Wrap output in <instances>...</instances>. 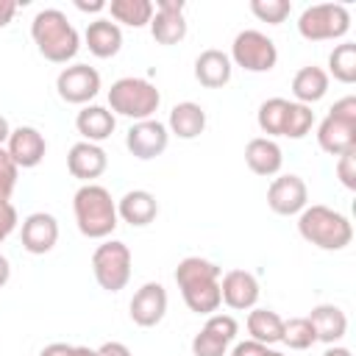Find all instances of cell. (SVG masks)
Returning a JSON list of instances; mask_svg holds the SVG:
<instances>
[{"instance_id": "1", "label": "cell", "mask_w": 356, "mask_h": 356, "mask_svg": "<svg viewBox=\"0 0 356 356\" xmlns=\"http://www.w3.org/2000/svg\"><path fill=\"white\" fill-rule=\"evenodd\" d=\"M220 275L222 270L203 259V256H186L175 267V284L181 289V298L189 312L195 314H214L222 303L220 298Z\"/></svg>"}, {"instance_id": "2", "label": "cell", "mask_w": 356, "mask_h": 356, "mask_svg": "<svg viewBox=\"0 0 356 356\" xmlns=\"http://www.w3.org/2000/svg\"><path fill=\"white\" fill-rule=\"evenodd\" d=\"M31 36H33L36 50L53 64H67L81 50V36L61 8L36 11V17L31 22Z\"/></svg>"}, {"instance_id": "3", "label": "cell", "mask_w": 356, "mask_h": 356, "mask_svg": "<svg viewBox=\"0 0 356 356\" xmlns=\"http://www.w3.org/2000/svg\"><path fill=\"white\" fill-rule=\"evenodd\" d=\"M72 214H75L78 231L86 239H106L120 225L117 203L111 192L100 184H83L72 195Z\"/></svg>"}, {"instance_id": "4", "label": "cell", "mask_w": 356, "mask_h": 356, "mask_svg": "<svg viewBox=\"0 0 356 356\" xmlns=\"http://www.w3.org/2000/svg\"><path fill=\"white\" fill-rule=\"evenodd\" d=\"M298 234L320 250H342L353 239V225L342 211L314 203L298 214Z\"/></svg>"}, {"instance_id": "5", "label": "cell", "mask_w": 356, "mask_h": 356, "mask_svg": "<svg viewBox=\"0 0 356 356\" xmlns=\"http://www.w3.org/2000/svg\"><path fill=\"white\" fill-rule=\"evenodd\" d=\"M161 106V92L147 81L136 75L117 78L108 89V111L117 117H128L134 122L139 120H153V114Z\"/></svg>"}, {"instance_id": "6", "label": "cell", "mask_w": 356, "mask_h": 356, "mask_svg": "<svg viewBox=\"0 0 356 356\" xmlns=\"http://www.w3.org/2000/svg\"><path fill=\"white\" fill-rule=\"evenodd\" d=\"M348 31H350V11L342 3L306 6L298 17V33L309 42L342 39Z\"/></svg>"}, {"instance_id": "7", "label": "cell", "mask_w": 356, "mask_h": 356, "mask_svg": "<svg viewBox=\"0 0 356 356\" xmlns=\"http://www.w3.org/2000/svg\"><path fill=\"white\" fill-rule=\"evenodd\" d=\"M92 273L100 289L120 292L131 281V248L120 239H106L92 253Z\"/></svg>"}, {"instance_id": "8", "label": "cell", "mask_w": 356, "mask_h": 356, "mask_svg": "<svg viewBox=\"0 0 356 356\" xmlns=\"http://www.w3.org/2000/svg\"><path fill=\"white\" fill-rule=\"evenodd\" d=\"M228 58H231V64L242 67L245 72H270L278 61V47L267 33H261L256 28H245L234 36Z\"/></svg>"}, {"instance_id": "9", "label": "cell", "mask_w": 356, "mask_h": 356, "mask_svg": "<svg viewBox=\"0 0 356 356\" xmlns=\"http://www.w3.org/2000/svg\"><path fill=\"white\" fill-rule=\"evenodd\" d=\"M56 89H58V97L64 103L83 106V103L97 97V92H100V72L95 67H89V64H70V67H64L58 72Z\"/></svg>"}, {"instance_id": "10", "label": "cell", "mask_w": 356, "mask_h": 356, "mask_svg": "<svg viewBox=\"0 0 356 356\" xmlns=\"http://www.w3.org/2000/svg\"><path fill=\"white\" fill-rule=\"evenodd\" d=\"M167 145H170V131L159 120H139L125 134V147L139 161H150V159L161 156L167 150Z\"/></svg>"}, {"instance_id": "11", "label": "cell", "mask_w": 356, "mask_h": 356, "mask_svg": "<svg viewBox=\"0 0 356 356\" xmlns=\"http://www.w3.org/2000/svg\"><path fill=\"white\" fill-rule=\"evenodd\" d=\"M267 206H270L275 214H281V217L300 214V211L309 206L306 181H303L300 175H295V172L273 178V184L267 186Z\"/></svg>"}, {"instance_id": "12", "label": "cell", "mask_w": 356, "mask_h": 356, "mask_svg": "<svg viewBox=\"0 0 356 356\" xmlns=\"http://www.w3.org/2000/svg\"><path fill=\"white\" fill-rule=\"evenodd\" d=\"M6 150H8V156L14 159L17 167L33 170V167L42 164V159L47 153V139L33 125H17V128H11V136L6 142Z\"/></svg>"}, {"instance_id": "13", "label": "cell", "mask_w": 356, "mask_h": 356, "mask_svg": "<svg viewBox=\"0 0 356 356\" xmlns=\"http://www.w3.org/2000/svg\"><path fill=\"white\" fill-rule=\"evenodd\" d=\"M259 281L253 273L248 270H228L225 275H220V298L228 309L234 312H248V309H256L259 303Z\"/></svg>"}, {"instance_id": "14", "label": "cell", "mask_w": 356, "mask_h": 356, "mask_svg": "<svg viewBox=\"0 0 356 356\" xmlns=\"http://www.w3.org/2000/svg\"><path fill=\"white\" fill-rule=\"evenodd\" d=\"M128 309H131V320L139 328H153L167 314V289L159 281H147L134 292Z\"/></svg>"}, {"instance_id": "15", "label": "cell", "mask_w": 356, "mask_h": 356, "mask_svg": "<svg viewBox=\"0 0 356 356\" xmlns=\"http://www.w3.org/2000/svg\"><path fill=\"white\" fill-rule=\"evenodd\" d=\"M22 248L33 256H44L58 242V220L50 211H33L22 220Z\"/></svg>"}, {"instance_id": "16", "label": "cell", "mask_w": 356, "mask_h": 356, "mask_svg": "<svg viewBox=\"0 0 356 356\" xmlns=\"http://www.w3.org/2000/svg\"><path fill=\"white\" fill-rule=\"evenodd\" d=\"M150 36L159 44H178L186 36V19H184V0H159L153 19H150Z\"/></svg>"}, {"instance_id": "17", "label": "cell", "mask_w": 356, "mask_h": 356, "mask_svg": "<svg viewBox=\"0 0 356 356\" xmlns=\"http://www.w3.org/2000/svg\"><path fill=\"white\" fill-rule=\"evenodd\" d=\"M106 167H108V156L95 142H83L81 139L67 153V170H70V175L78 178V181H83V184H92L95 178H100L106 172Z\"/></svg>"}, {"instance_id": "18", "label": "cell", "mask_w": 356, "mask_h": 356, "mask_svg": "<svg viewBox=\"0 0 356 356\" xmlns=\"http://www.w3.org/2000/svg\"><path fill=\"white\" fill-rule=\"evenodd\" d=\"M156 214H159V200L147 189H131L117 200V217L134 228L150 225Z\"/></svg>"}, {"instance_id": "19", "label": "cell", "mask_w": 356, "mask_h": 356, "mask_svg": "<svg viewBox=\"0 0 356 356\" xmlns=\"http://www.w3.org/2000/svg\"><path fill=\"white\" fill-rule=\"evenodd\" d=\"M231 72H234V64H231L228 53H222L217 47H209L195 58V81L206 89L225 86L231 81Z\"/></svg>"}, {"instance_id": "20", "label": "cell", "mask_w": 356, "mask_h": 356, "mask_svg": "<svg viewBox=\"0 0 356 356\" xmlns=\"http://www.w3.org/2000/svg\"><path fill=\"white\" fill-rule=\"evenodd\" d=\"M309 323L314 328L317 342H325V345H337L348 334V314L339 306H334V303L314 306L309 312Z\"/></svg>"}, {"instance_id": "21", "label": "cell", "mask_w": 356, "mask_h": 356, "mask_svg": "<svg viewBox=\"0 0 356 356\" xmlns=\"http://www.w3.org/2000/svg\"><path fill=\"white\" fill-rule=\"evenodd\" d=\"M83 42H86V47H89L92 56H97V58H111V56H117L120 47H122V31H120L117 22L100 17V19H92V22L86 25Z\"/></svg>"}, {"instance_id": "22", "label": "cell", "mask_w": 356, "mask_h": 356, "mask_svg": "<svg viewBox=\"0 0 356 356\" xmlns=\"http://www.w3.org/2000/svg\"><path fill=\"white\" fill-rule=\"evenodd\" d=\"M245 164L250 167V172L270 178V175H278V170L284 164V153L275 139L256 136L245 145Z\"/></svg>"}, {"instance_id": "23", "label": "cell", "mask_w": 356, "mask_h": 356, "mask_svg": "<svg viewBox=\"0 0 356 356\" xmlns=\"http://www.w3.org/2000/svg\"><path fill=\"white\" fill-rule=\"evenodd\" d=\"M317 145L328 156H342L348 150H356V125L325 114V120L317 125Z\"/></svg>"}, {"instance_id": "24", "label": "cell", "mask_w": 356, "mask_h": 356, "mask_svg": "<svg viewBox=\"0 0 356 356\" xmlns=\"http://www.w3.org/2000/svg\"><path fill=\"white\" fill-rule=\"evenodd\" d=\"M75 128L83 136V142H95L100 145L103 139H108L117 128V117L106 108V106H83L75 117Z\"/></svg>"}, {"instance_id": "25", "label": "cell", "mask_w": 356, "mask_h": 356, "mask_svg": "<svg viewBox=\"0 0 356 356\" xmlns=\"http://www.w3.org/2000/svg\"><path fill=\"white\" fill-rule=\"evenodd\" d=\"M167 131L175 134L178 139H195L206 131V108L195 100L175 103L167 120Z\"/></svg>"}, {"instance_id": "26", "label": "cell", "mask_w": 356, "mask_h": 356, "mask_svg": "<svg viewBox=\"0 0 356 356\" xmlns=\"http://www.w3.org/2000/svg\"><path fill=\"white\" fill-rule=\"evenodd\" d=\"M328 92V72L323 67H300L292 78V95H295V103H303V106H312L317 100H323Z\"/></svg>"}, {"instance_id": "27", "label": "cell", "mask_w": 356, "mask_h": 356, "mask_svg": "<svg viewBox=\"0 0 356 356\" xmlns=\"http://www.w3.org/2000/svg\"><path fill=\"white\" fill-rule=\"evenodd\" d=\"M248 334H250V339H256L261 345H275V342H281L284 320L273 309H250V314H248Z\"/></svg>"}, {"instance_id": "28", "label": "cell", "mask_w": 356, "mask_h": 356, "mask_svg": "<svg viewBox=\"0 0 356 356\" xmlns=\"http://www.w3.org/2000/svg\"><path fill=\"white\" fill-rule=\"evenodd\" d=\"M106 8L111 11V19L114 22H122L128 28L150 25L153 11H156V6L150 0H111Z\"/></svg>"}, {"instance_id": "29", "label": "cell", "mask_w": 356, "mask_h": 356, "mask_svg": "<svg viewBox=\"0 0 356 356\" xmlns=\"http://www.w3.org/2000/svg\"><path fill=\"white\" fill-rule=\"evenodd\" d=\"M286 108H289V100H286V97H267V100L259 106L256 122H259L261 134H267V139H273V136H284Z\"/></svg>"}, {"instance_id": "30", "label": "cell", "mask_w": 356, "mask_h": 356, "mask_svg": "<svg viewBox=\"0 0 356 356\" xmlns=\"http://www.w3.org/2000/svg\"><path fill=\"white\" fill-rule=\"evenodd\" d=\"M328 75H334L339 83H353L356 81V44L353 42H342L331 50Z\"/></svg>"}, {"instance_id": "31", "label": "cell", "mask_w": 356, "mask_h": 356, "mask_svg": "<svg viewBox=\"0 0 356 356\" xmlns=\"http://www.w3.org/2000/svg\"><path fill=\"white\" fill-rule=\"evenodd\" d=\"M281 342L289 345L292 350H306L317 342L314 337V328L309 323V317H292V320H284V334H281Z\"/></svg>"}, {"instance_id": "32", "label": "cell", "mask_w": 356, "mask_h": 356, "mask_svg": "<svg viewBox=\"0 0 356 356\" xmlns=\"http://www.w3.org/2000/svg\"><path fill=\"white\" fill-rule=\"evenodd\" d=\"M314 125V111L312 106H303V103H295L289 100V108H286V122H284V136L289 139H303Z\"/></svg>"}, {"instance_id": "33", "label": "cell", "mask_w": 356, "mask_h": 356, "mask_svg": "<svg viewBox=\"0 0 356 356\" xmlns=\"http://www.w3.org/2000/svg\"><path fill=\"white\" fill-rule=\"evenodd\" d=\"M250 11H253V17H259L261 22L281 25V22L289 17L292 3H289V0H250Z\"/></svg>"}, {"instance_id": "34", "label": "cell", "mask_w": 356, "mask_h": 356, "mask_svg": "<svg viewBox=\"0 0 356 356\" xmlns=\"http://www.w3.org/2000/svg\"><path fill=\"white\" fill-rule=\"evenodd\" d=\"M17 175H19V167L14 164L8 150L0 147V206L11 203V195H14V186H17Z\"/></svg>"}, {"instance_id": "35", "label": "cell", "mask_w": 356, "mask_h": 356, "mask_svg": "<svg viewBox=\"0 0 356 356\" xmlns=\"http://www.w3.org/2000/svg\"><path fill=\"white\" fill-rule=\"evenodd\" d=\"M225 353H228V342L217 339L206 328H200L192 337V356H225Z\"/></svg>"}, {"instance_id": "36", "label": "cell", "mask_w": 356, "mask_h": 356, "mask_svg": "<svg viewBox=\"0 0 356 356\" xmlns=\"http://www.w3.org/2000/svg\"><path fill=\"white\" fill-rule=\"evenodd\" d=\"M209 334H214L217 339H222V342H234L236 339V331H239V323L231 317V314H209V320H206V325H203Z\"/></svg>"}, {"instance_id": "37", "label": "cell", "mask_w": 356, "mask_h": 356, "mask_svg": "<svg viewBox=\"0 0 356 356\" xmlns=\"http://www.w3.org/2000/svg\"><path fill=\"white\" fill-rule=\"evenodd\" d=\"M337 178L345 189H356V150L337 156Z\"/></svg>"}, {"instance_id": "38", "label": "cell", "mask_w": 356, "mask_h": 356, "mask_svg": "<svg viewBox=\"0 0 356 356\" xmlns=\"http://www.w3.org/2000/svg\"><path fill=\"white\" fill-rule=\"evenodd\" d=\"M328 114H331V117H337V120H342V122L356 125V97H353V95L339 97V100L328 108Z\"/></svg>"}, {"instance_id": "39", "label": "cell", "mask_w": 356, "mask_h": 356, "mask_svg": "<svg viewBox=\"0 0 356 356\" xmlns=\"http://www.w3.org/2000/svg\"><path fill=\"white\" fill-rule=\"evenodd\" d=\"M17 209L11 206V203H3L0 206V245L14 234V228H17Z\"/></svg>"}, {"instance_id": "40", "label": "cell", "mask_w": 356, "mask_h": 356, "mask_svg": "<svg viewBox=\"0 0 356 356\" xmlns=\"http://www.w3.org/2000/svg\"><path fill=\"white\" fill-rule=\"evenodd\" d=\"M231 356H267V345H261L256 339H245V342L234 345Z\"/></svg>"}, {"instance_id": "41", "label": "cell", "mask_w": 356, "mask_h": 356, "mask_svg": "<svg viewBox=\"0 0 356 356\" xmlns=\"http://www.w3.org/2000/svg\"><path fill=\"white\" fill-rule=\"evenodd\" d=\"M97 356H131V348L122 342H103L97 348Z\"/></svg>"}, {"instance_id": "42", "label": "cell", "mask_w": 356, "mask_h": 356, "mask_svg": "<svg viewBox=\"0 0 356 356\" xmlns=\"http://www.w3.org/2000/svg\"><path fill=\"white\" fill-rule=\"evenodd\" d=\"M70 350H72V345H67V342H50L42 348L39 356H70Z\"/></svg>"}, {"instance_id": "43", "label": "cell", "mask_w": 356, "mask_h": 356, "mask_svg": "<svg viewBox=\"0 0 356 356\" xmlns=\"http://www.w3.org/2000/svg\"><path fill=\"white\" fill-rule=\"evenodd\" d=\"M17 14V3L14 0H0V28H6Z\"/></svg>"}, {"instance_id": "44", "label": "cell", "mask_w": 356, "mask_h": 356, "mask_svg": "<svg viewBox=\"0 0 356 356\" xmlns=\"http://www.w3.org/2000/svg\"><path fill=\"white\" fill-rule=\"evenodd\" d=\"M108 3H103V0H92V3H86V0H75V8H81V11H103Z\"/></svg>"}, {"instance_id": "45", "label": "cell", "mask_w": 356, "mask_h": 356, "mask_svg": "<svg viewBox=\"0 0 356 356\" xmlns=\"http://www.w3.org/2000/svg\"><path fill=\"white\" fill-rule=\"evenodd\" d=\"M8 278H11V264H8V259L0 253V286H6Z\"/></svg>"}, {"instance_id": "46", "label": "cell", "mask_w": 356, "mask_h": 356, "mask_svg": "<svg viewBox=\"0 0 356 356\" xmlns=\"http://www.w3.org/2000/svg\"><path fill=\"white\" fill-rule=\"evenodd\" d=\"M70 356H97V348H86V345H72Z\"/></svg>"}, {"instance_id": "47", "label": "cell", "mask_w": 356, "mask_h": 356, "mask_svg": "<svg viewBox=\"0 0 356 356\" xmlns=\"http://www.w3.org/2000/svg\"><path fill=\"white\" fill-rule=\"evenodd\" d=\"M8 136H11V125H8V120L0 114V147L8 142Z\"/></svg>"}, {"instance_id": "48", "label": "cell", "mask_w": 356, "mask_h": 356, "mask_svg": "<svg viewBox=\"0 0 356 356\" xmlns=\"http://www.w3.org/2000/svg\"><path fill=\"white\" fill-rule=\"evenodd\" d=\"M323 356H353V353L348 348H342V345H328V350Z\"/></svg>"}, {"instance_id": "49", "label": "cell", "mask_w": 356, "mask_h": 356, "mask_svg": "<svg viewBox=\"0 0 356 356\" xmlns=\"http://www.w3.org/2000/svg\"><path fill=\"white\" fill-rule=\"evenodd\" d=\"M267 356H284L281 350H273V348H267Z\"/></svg>"}]
</instances>
